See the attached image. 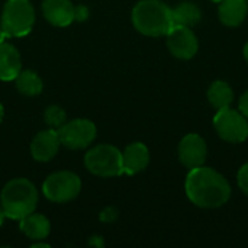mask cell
Returning <instances> with one entry per match:
<instances>
[{"instance_id": "cell-29", "label": "cell", "mask_w": 248, "mask_h": 248, "mask_svg": "<svg viewBox=\"0 0 248 248\" xmlns=\"http://www.w3.org/2000/svg\"><path fill=\"white\" fill-rule=\"evenodd\" d=\"M3 116H4V108H3V105L0 103V124H1V121H3Z\"/></svg>"}, {"instance_id": "cell-20", "label": "cell", "mask_w": 248, "mask_h": 248, "mask_svg": "<svg viewBox=\"0 0 248 248\" xmlns=\"http://www.w3.org/2000/svg\"><path fill=\"white\" fill-rule=\"evenodd\" d=\"M44 118H45V122L49 125V128L52 129H58L62 124H65L67 121V113L65 110L58 106V105H51L45 109V113H44Z\"/></svg>"}, {"instance_id": "cell-21", "label": "cell", "mask_w": 248, "mask_h": 248, "mask_svg": "<svg viewBox=\"0 0 248 248\" xmlns=\"http://www.w3.org/2000/svg\"><path fill=\"white\" fill-rule=\"evenodd\" d=\"M237 182H238V187L241 189V192L248 196V163H246L237 174Z\"/></svg>"}, {"instance_id": "cell-1", "label": "cell", "mask_w": 248, "mask_h": 248, "mask_svg": "<svg viewBox=\"0 0 248 248\" xmlns=\"http://www.w3.org/2000/svg\"><path fill=\"white\" fill-rule=\"evenodd\" d=\"M185 190L189 201L203 209L221 208L231 198V186L228 180L214 169L203 166L189 170Z\"/></svg>"}, {"instance_id": "cell-11", "label": "cell", "mask_w": 248, "mask_h": 248, "mask_svg": "<svg viewBox=\"0 0 248 248\" xmlns=\"http://www.w3.org/2000/svg\"><path fill=\"white\" fill-rule=\"evenodd\" d=\"M60 138L57 129H45L38 132L31 142V155L39 163H46L52 160L60 150Z\"/></svg>"}, {"instance_id": "cell-18", "label": "cell", "mask_w": 248, "mask_h": 248, "mask_svg": "<svg viewBox=\"0 0 248 248\" xmlns=\"http://www.w3.org/2000/svg\"><path fill=\"white\" fill-rule=\"evenodd\" d=\"M208 100L217 110L230 108L234 102V92L227 81L217 80L208 89Z\"/></svg>"}, {"instance_id": "cell-19", "label": "cell", "mask_w": 248, "mask_h": 248, "mask_svg": "<svg viewBox=\"0 0 248 248\" xmlns=\"http://www.w3.org/2000/svg\"><path fill=\"white\" fill-rule=\"evenodd\" d=\"M15 84L22 94L29 97L38 96L44 89L41 77L33 70H20V73L15 78Z\"/></svg>"}, {"instance_id": "cell-27", "label": "cell", "mask_w": 248, "mask_h": 248, "mask_svg": "<svg viewBox=\"0 0 248 248\" xmlns=\"http://www.w3.org/2000/svg\"><path fill=\"white\" fill-rule=\"evenodd\" d=\"M243 55H244V58H246V61H247L248 64V42L244 45V49H243Z\"/></svg>"}, {"instance_id": "cell-10", "label": "cell", "mask_w": 248, "mask_h": 248, "mask_svg": "<svg viewBox=\"0 0 248 248\" xmlns=\"http://www.w3.org/2000/svg\"><path fill=\"white\" fill-rule=\"evenodd\" d=\"M208 157V147L205 140L198 134H187L179 144V160L180 163L192 170L205 164Z\"/></svg>"}, {"instance_id": "cell-23", "label": "cell", "mask_w": 248, "mask_h": 248, "mask_svg": "<svg viewBox=\"0 0 248 248\" xmlns=\"http://www.w3.org/2000/svg\"><path fill=\"white\" fill-rule=\"evenodd\" d=\"M87 19H89V7L86 4L74 6V20L76 22H84Z\"/></svg>"}, {"instance_id": "cell-4", "label": "cell", "mask_w": 248, "mask_h": 248, "mask_svg": "<svg viewBox=\"0 0 248 248\" xmlns=\"http://www.w3.org/2000/svg\"><path fill=\"white\" fill-rule=\"evenodd\" d=\"M35 23V9L29 0H7L1 10L0 25L6 36H25Z\"/></svg>"}, {"instance_id": "cell-22", "label": "cell", "mask_w": 248, "mask_h": 248, "mask_svg": "<svg viewBox=\"0 0 248 248\" xmlns=\"http://www.w3.org/2000/svg\"><path fill=\"white\" fill-rule=\"evenodd\" d=\"M99 218H100L102 222L110 224V222H113V221L118 218V211H116L115 208H112V206H108V208H105V209L100 212Z\"/></svg>"}, {"instance_id": "cell-7", "label": "cell", "mask_w": 248, "mask_h": 248, "mask_svg": "<svg viewBox=\"0 0 248 248\" xmlns=\"http://www.w3.org/2000/svg\"><path fill=\"white\" fill-rule=\"evenodd\" d=\"M214 126L221 140L240 144L248 138V121L247 118L231 108L219 109L214 116Z\"/></svg>"}, {"instance_id": "cell-13", "label": "cell", "mask_w": 248, "mask_h": 248, "mask_svg": "<svg viewBox=\"0 0 248 248\" xmlns=\"http://www.w3.org/2000/svg\"><path fill=\"white\" fill-rule=\"evenodd\" d=\"M150 163V151L142 142L129 144L122 153V166L124 174L134 176L148 167Z\"/></svg>"}, {"instance_id": "cell-16", "label": "cell", "mask_w": 248, "mask_h": 248, "mask_svg": "<svg viewBox=\"0 0 248 248\" xmlns=\"http://www.w3.org/2000/svg\"><path fill=\"white\" fill-rule=\"evenodd\" d=\"M19 230L28 238H31L33 241H39V240H45L49 235L51 224H49V219L46 217L32 212L28 217L20 219Z\"/></svg>"}, {"instance_id": "cell-15", "label": "cell", "mask_w": 248, "mask_h": 248, "mask_svg": "<svg viewBox=\"0 0 248 248\" xmlns=\"http://www.w3.org/2000/svg\"><path fill=\"white\" fill-rule=\"evenodd\" d=\"M248 13L247 0H221L218 7V17L222 25L228 28L240 26Z\"/></svg>"}, {"instance_id": "cell-14", "label": "cell", "mask_w": 248, "mask_h": 248, "mask_svg": "<svg viewBox=\"0 0 248 248\" xmlns=\"http://www.w3.org/2000/svg\"><path fill=\"white\" fill-rule=\"evenodd\" d=\"M22 70V58L17 48L9 42H0V80L12 81Z\"/></svg>"}, {"instance_id": "cell-8", "label": "cell", "mask_w": 248, "mask_h": 248, "mask_svg": "<svg viewBox=\"0 0 248 248\" xmlns=\"http://www.w3.org/2000/svg\"><path fill=\"white\" fill-rule=\"evenodd\" d=\"M61 145L70 150H81L89 147L97 134L96 125L84 118H76L71 121H65L57 129Z\"/></svg>"}, {"instance_id": "cell-25", "label": "cell", "mask_w": 248, "mask_h": 248, "mask_svg": "<svg viewBox=\"0 0 248 248\" xmlns=\"http://www.w3.org/2000/svg\"><path fill=\"white\" fill-rule=\"evenodd\" d=\"M97 238H99V235L93 237V238L89 241V244H93V246H99V247H102V246H103V241H99V243H97Z\"/></svg>"}, {"instance_id": "cell-3", "label": "cell", "mask_w": 248, "mask_h": 248, "mask_svg": "<svg viewBox=\"0 0 248 248\" xmlns=\"http://www.w3.org/2000/svg\"><path fill=\"white\" fill-rule=\"evenodd\" d=\"M0 203L6 218L20 221L35 212L38 205V190L35 185L25 177L12 179L1 189Z\"/></svg>"}, {"instance_id": "cell-30", "label": "cell", "mask_w": 248, "mask_h": 248, "mask_svg": "<svg viewBox=\"0 0 248 248\" xmlns=\"http://www.w3.org/2000/svg\"><path fill=\"white\" fill-rule=\"evenodd\" d=\"M211 1H215V3H219L221 0H211Z\"/></svg>"}, {"instance_id": "cell-24", "label": "cell", "mask_w": 248, "mask_h": 248, "mask_svg": "<svg viewBox=\"0 0 248 248\" xmlns=\"http://www.w3.org/2000/svg\"><path fill=\"white\" fill-rule=\"evenodd\" d=\"M238 108H240V112H241L246 118H248V90L246 93H243V96L240 97Z\"/></svg>"}, {"instance_id": "cell-12", "label": "cell", "mask_w": 248, "mask_h": 248, "mask_svg": "<svg viewBox=\"0 0 248 248\" xmlns=\"http://www.w3.org/2000/svg\"><path fill=\"white\" fill-rule=\"evenodd\" d=\"M44 17L54 26L65 28L74 22V4L71 0H44Z\"/></svg>"}, {"instance_id": "cell-9", "label": "cell", "mask_w": 248, "mask_h": 248, "mask_svg": "<svg viewBox=\"0 0 248 248\" xmlns=\"http://www.w3.org/2000/svg\"><path fill=\"white\" fill-rule=\"evenodd\" d=\"M167 36V46L171 55L179 60H190L199 49V41L189 26L174 25Z\"/></svg>"}, {"instance_id": "cell-17", "label": "cell", "mask_w": 248, "mask_h": 248, "mask_svg": "<svg viewBox=\"0 0 248 248\" xmlns=\"http://www.w3.org/2000/svg\"><path fill=\"white\" fill-rule=\"evenodd\" d=\"M171 17H173V25L192 28L201 22L202 10L198 4L192 1H182L171 9Z\"/></svg>"}, {"instance_id": "cell-2", "label": "cell", "mask_w": 248, "mask_h": 248, "mask_svg": "<svg viewBox=\"0 0 248 248\" xmlns=\"http://www.w3.org/2000/svg\"><path fill=\"white\" fill-rule=\"evenodd\" d=\"M134 28L145 36H166L173 25L171 7L161 0H140L131 13Z\"/></svg>"}, {"instance_id": "cell-6", "label": "cell", "mask_w": 248, "mask_h": 248, "mask_svg": "<svg viewBox=\"0 0 248 248\" xmlns=\"http://www.w3.org/2000/svg\"><path fill=\"white\" fill-rule=\"evenodd\" d=\"M81 192V179L73 171H55L42 183L44 196L54 203H67Z\"/></svg>"}, {"instance_id": "cell-28", "label": "cell", "mask_w": 248, "mask_h": 248, "mask_svg": "<svg viewBox=\"0 0 248 248\" xmlns=\"http://www.w3.org/2000/svg\"><path fill=\"white\" fill-rule=\"evenodd\" d=\"M4 38H6V33H4V31H3V28H1V25H0V42H3Z\"/></svg>"}, {"instance_id": "cell-5", "label": "cell", "mask_w": 248, "mask_h": 248, "mask_svg": "<svg viewBox=\"0 0 248 248\" xmlns=\"http://www.w3.org/2000/svg\"><path fill=\"white\" fill-rule=\"evenodd\" d=\"M86 169L99 177H116L124 174L122 153L110 144H99L84 155Z\"/></svg>"}, {"instance_id": "cell-26", "label": "cell", "mask_w": 248, "mask_h": 248, "mask_svg": "<svg viewBox=\"0 0 248 248\" xmlns=\"http://www.w3.org/2000/svg\"><path fill=\"white\" fill-rule=\"evenodd\" d=\"M4 219H6V214H4V211H3V206H1V203H0V227L3 225Z\"/></svg>"}]
</instances>
